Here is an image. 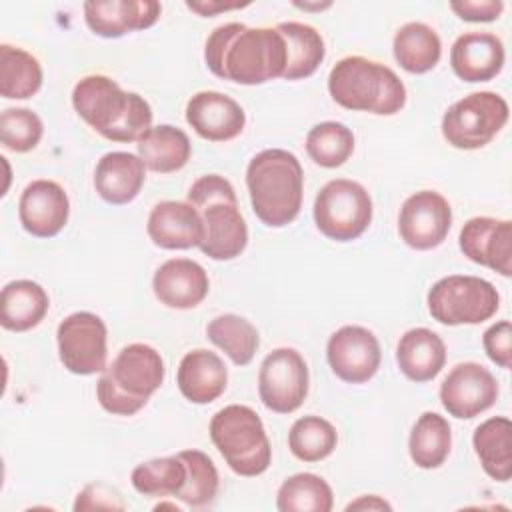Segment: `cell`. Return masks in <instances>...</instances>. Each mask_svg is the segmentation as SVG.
<instances>
[{
	"label": "cell",
	"mask_w": 512,
	"mask_h": 512,
	"mask_svg": "<svg viewBox=\"0 0 512 512\" xmlns=\"http://www.w3.org/2000/svg\"><path fill=\"white\" fill-rule=\"evenodd\" d=\"M204 60L210 72L236 84H264L282 78L286 70V42L276 28H250L228 22L206 38Z\"/></svg>",
	"instance_id": "6da1fadb"
},
{
	"label": "cell",
	"mask_w": 512,
	"mask_h": 512,
	"mask_svg": "<svg viewBox=\"0 0 512 512\" xmlns=\"http://www.w3.org/2000/svg\"><path fill=\"white\" fill-rule=\"evenodd\" d=\"M72 106L102 138L138 142L152 128V108L136 92H126L104 74H90L76 82Z\"/></svg>",
	"instance_id": "7a4b0ae2"
},
{
	"label": "cell",
	"mask_w": 512,
	"mask_h": 512,
	"mask_svg": "<svg viewBox=\"0 0 512 512\" xmlns=\"http://www.w3.org/2000/svg\"><path fill=\"white\" fill-rule=\"evenodd\" d=\"M246 186L252 210L262 224L282 228L300 214L304 172L292 152L282 148L258 152L248 162Z\"/></svg>",
	"instance_id": "3957f363"
},
{
	"label": "cell",
	"mask_w": 512,
	"mask_h": 512,
	"mask_svg": "<svg viewBox=\"0 0 512 512\" xmlns=\"http://www.w3.org/2000/svg\"><path fill=\"white\" fill-rule=\"evenodd\" d=\"M164 360L148 344L124 346L96 384L100 406L116 416H132L146 406L150 396L164 382Z\"/></svg>",
	"instance_id": "277c9868"
},
{
	"label": "cell",
	"mask_w": 512,
	"mask_h": 512,
	"mask_svg": "<svg viewBox=\"0 0 512 512\" xmlns=\"http://www.w3.org/2000/svg\"><path fill=\"white\" fill-rule=\"evenodd\" d=\"M328 92L342 108L380 116L396 114L406 104V88L396 72L364 56L338 60L328 74Z\"/></svg>",
	"instance_id": "5b68a950"
},
{
	"label": "cell",
	"mask_w": 512,
	"mask_h": 512,
	"mask_svg": "<svg viewBox=\"0 0 512 512\" xmlns=\"http://www.w3.org/2000/svg\"><path fill=\"white\" fill-rule=\"evenodd\" d=\"M188 202L200 212L204 240L198 246L212 260H232L248 244V226L238 208L234 186L220 174L200 176L188 190Z\"/></svg>",
	"instance_id": "8992f818"
},
{
	"label": "cell",
	"mask_w": 512,
	"mask_h": 512,
	"mask_svg": "<svg viewBox=\"0 0 512 512\" xmlns=\"http://www.w3.org/2000/svg\"><path fill=\"white\" fill-rule=\"evenodd\" d=\"M210 438L232 472L258 476L272 460L270 440L260 416L244 404H230L210 420Z\"/></svg>",
	"instance_id": "52a82bcc"
},
{
	"label": "cell",
	"mask_w": 512,
	"mask_h": 512,
	"mask_svg": "<svg viewBox=\"0 0 512 512\" xmlns=\"http://www.w3.org/2000/svg\"><path fill=\"white\" fill-rule=\"evenodd\" d=\"M500 306L498 290L480 276L452 274L428 290L430 316L446 326L480 324L490 320Z\"/></svg>",
	"instance_id": "ba28073f"
},
{
	"label": "cell",
	"mask_w": 512,
	"mask_h": 512,
	"mask_svg": "<svg viewBox=\"0 0 512 512\" xmlns=\"http://www.w3.org/2000/svg\"><path fill=\"white\" fill-rule=\"evenodd\" d=\"M314 222L330 240H356L372 222V198L368 190L354 180H330L316 194Z\"/></svg>",
	"instance_id": "9c48e42d"
},
{
	"label": "cell",
	"mask_w": 512,
	"mask_h": 512,
	"mask_svg": "<svg viewBox=\"0 0 512 512\" xmlns=\"http://www.w3.org/2000/svg\"><path fill=\"white\" fill-rule=\"evenodd\" d=\"M508 122V104L496 92H472L442 116V136L460 150L486 146Z\"/></svg>",
	"instance_id": "30bf717a"
},
{
	"label": "cell",
	"mask_w": 512,
	"mask_h": 512,
	"mask_svg": "<svg viewBox=\"0 0 512 512\" xmlns=\"http://www.w3.org/2000/svg\"><path fill=\"white\" fill-rule=\"evenodd\" d=\"M106 324L92 312H74L66 316L56 330L60 362L78 376H90L106 370L108 346Z\"/></svg>",
	"instance_id": "8fae6325"
},
{
	"label": "cell",
	"mask_w": 512,
	"mask_h": 512,
	"mask_svg": "<svg viewBox=\"0 0 512 512\" xmlns=\"http://www.w3.org/2000/svg\"><path fill=\"white\" fill-rule=\"evenodd\" d=\"M258 394L262 404L276 414H290L308 396V366L294 348H276L260 364Z\"/></svg>",
	"instance_id": "7c38bea8"
},
{
	"label": "cell",
	"mask_w": 512,
	"mask_h": 512,
	"mask_svg": "<svg viewBox=\"0 0 512 512\" xmlns=\"http://www.w3.org/2000/svg\"><path fill=\"white\" fill-rule=\"evenodd\" d=\"M452 226V208L436 190H420L408 196L398 214V232L406 246L432 250L440 246Z\"/></svg>",
	"instance_id": "4fadbf2b"
},
{
	"label": "cell",
	"mask_w": 512,
	"mask_h": 512,
	"mask_svg": "<svg viewBox=\"0 0 512 512\" xmlns=\"http://www.w3.org/2000/svg\"><path fill=\"white\" fill-rule=\"evenodd\" d=\"M326 358L340 380L364 384L378 372L382 352L374 332L364 326L348 324L328 338Z\"/></svg>",
	"instance_id": "5bb4252c"
},
{
	"label": "cell",
	"mask_w": 512,
	"mask_h": 512,
	"mask_svg": "<svg viewBox=\"0 0 512 512\" xmlns=\"http://www.w3.org/2000/svg\"><path fill=\"white\" fill-rule=\"evenodd\" d=\"M498 398L494 374L478 362L456 364L440 384V402L446 412L460 420H470L486 412Z\"/></svg>",
	"instance_id": "9a60e30c"
},
{
	"label": "cell",
	"mask_w": 512,
	"mask_h": 512,
	"mask_svg": "<svg viewBox=\"0 0 512 512\" xmlns=\"http://www.w3.org/2000/svg\"><path fill=\"white\" fill-rule=\"evenodd\" d=\"M464 256L480 266L510 276L512 274V222L490 216L470 218L458 238Z\"/></svg>",
	"instance_id": "2e32d148"
},
{
	"label": "cell",
	"mask_w": 512,
	"mask_h": 512,
	"mask_svg": "<svg viewBox=\"0 0 512 512\" xmlns=\"http://www.w3.org/2000/svg\"><path fill=\"white\" fill-rule=\"evenodd\" d=\"M70 202L64 188L54 180L30 182L18 200L22 228L36 238L56 236L68 222Z\"/></svg>",
	"instance_id": "e0dca14e"
},
{
	"label": "cell",
	"mask_w": 512,
	"mask_h": 512,
	"mask_svg": "<svg viewBox=\"0 0 512 512\" xmlns=\"http://www.w3.org/2000/svg\"><path fill=\"white\" fill-rule=\"evenodd\" d=\"M162 4L156 0H88L84 2V20L88 28L102 38H120L134 30H146L156 24Z\"/></svg>",
	"instance_id": "ac0fdd59"
},
{
	"label": "cell",
	"mask_w": 512,
	"mask_h": 512,
	"mask_svg": "<svg viewBox=\"0 0 512 512\" xmlns=\"http://www.w3.org/2000/svg\"><path fill=\"white\" fill-rule=\"evenodd\" d=\"M186 122L200 138L210 142H226L242 134L246 114L234 98L222 92L202 90L188 100Z\"/></svg>",
	"instance_id": "d6986e66"
},
{
	"label": "cell",
	"mask_w": 512,
	"mask_h": 512,
	"mask_svg": "<svg viewBox=\"0 0 512 512\" xmlns=\"http://www.w3.org/2000/svg\"><path fill=\"white\" fill-rule=\"evenodd\" d=\"M150 240L166 250H186L200 246L204 240V222L190 202H158L146 224Z\"/></svg>",
	"instance_id": "ffe728a7"
},
{
	"label": "cell",
	"mask_w": 512,
	"mask_h": 512,
	"mask_svg": "<svg viewBox=\"0 0 512 512\" xmlns=\"http://www.w3.org/2000/svg\"><path fill=\"white\" fill-rule=\"evenodd\" d=\"M152 290L156 298L176 310H188L198 306L210 290L206 270L188 258H172L158 266L152 278Z\"/></svg>",
	"instance_id": "44dd1931"
},
{
	"label": "cell",
	"mask_w": 512,
	"mask_h": 512,
	"mask_svg": "<svg viewBox=\"0 0 512 512\" xmlns=\"http://www.w3.org/2000/svg\"><path fill=\"white\" fill-rule=\"evenodd\" d=\"M450 64L464 82H488L504 66V44L492 32H466L454 40Z\"/></svg>",
	"instance_id": "7402d4cb"
},
{
	"label": "cell",
	"mask_w": 512,
	"mask_h": 512,
	"mask_svg": "<svg viewBox=\"0 0 512 512\" xmlns=\"http://www.w3.org/2000/svg\"><path fill=\"white\" fill-rule=\"evenodd\" d=\"M176 384L192 404H210L220 398L228 384V370L216 352L196 348L178 364Z\"/></svg>",
	"instance_id": "603a6c76"
},
{
	"label": "cell",
	"mask_w": 512,
	"mask_h": 512,
	"mask_svg": "<svg viewBox=\"0 0 512 512\" xmlns=\"http://www.w3.org/2000/svg\"><path fill=\"white\" fill-rule=\"evenodd\" d=\"M144 162L140 156L130 152H108L104 154L94 170V188L98 196L108 204L132 202L144 186Z\"/></svg>",
	"instance_id": "cb8c5ba5"
},
{
	"label": "cell",
	"mask_w": 512,
	"mask_h": 512,
	"mask_svg": "<svg viewBox=\"0 0 512 512\" xmlns=\"http://www.w3.org/2000/svg\"><path fill=\"white\" fill-rule=\"evenodd\" d=\"M396 362L408 380L428 382L446 364L444 340L428 328H410L398 340Z\"/></svg>",
	"instance_id": "d4e9b609"
},
{
	"label": "cell",
	"mask_w": 512,
	"mask_h": 512,
	"mask_svg": "<svg viewBox=\"0 0 512 512\" xmlns=\"http://www.w3.org/2000/svg\"><path fill=\"white\" fill-rule=\"evenodd\" d=\"M48 306V294L38 282L12 280L2 288L0 324L12 332L32 330L44 320Z\"/></svg>",
	"instance_id": "484cf974"
},
{
	"label": "cell",
	"mask_w": 512,
	"mask_h": 512,
	"mask_svg": "<svg viewBox=\"0 0 512 512\" xmlns=\"http://www.w3.org/2000/svg\"><path fill=\"white\" fill-rule=\"evenodd\" d=\"M136 146L144 166L158 174H170L184 168L192 154V144L186 132L170 124L150 128Z\"/></svg>",
	"instance_id": "4316f807"
},
{
	"label": "cell",
	"mask_w": 512,
	"mask_h": 512,
	"mask_svg": "<svg viewBox=\"0 0 512 512\" xmlns=\"http://www.w3.org/2000/svg\"><path fill=\"white\" fill-rule=\"evenodd\" d=\"M476 456L484 472L506 482L512 476V422L506 416H494L484 420L472 436Z\"/></svg>",
	"instance_id": "83f0119b"
},
{
	"label": "cell",
	"mask_w": 512,
	"mask_h": 512,
	"mask_svg": "<svg viewBox=\"0 0 512 512\" xmlns=\"http://www.w3.org/2000/svg\"><path fill=\"white\" fill-rule=\"evenodd\" d=\"M396 62L410 74L432 70L442 56V42L436 30L424 22H408L398 28L392 42Z\"/></svg>",
	"instance_id": "f1b7e54d"
},
{
	"label": "cell",
	"mask_w": 512,
	"mask_h": 512,
	"mask_svg": "<svg viewBox=\"0 0 512 512\" xmlns=\"http://www.w3.org/2000/svg\"><path fill=\"white\" fill-rule=\"evenodd\" d=\"M276 30L286 42V80H300L312 76L326 56L320 32L302 22H280Z\"/></svg>",
	"instance_id": "f546056e"
},
{
	"label": "cell",
	"mask_w": 512,
	"mask_h": 512,
	"mask_svg": "<svg viewBox=\"0 0 512 512\" xmlns=\"http://www.w3.org/2000/svg\"><path fill=\"white\" fill-rule=\"evenodd\" d=\"M452 448L450 424L438 412H424L412 426L408 452L418 468L432 470L444 464Z\"/></svg>",
	"instance_id": "4dcf8cb0"
},
{
	"label": "cell",
	"mask_w": 512,
	"mask_h": 512,
	"mask_svg": "<svg viewBox=\"0 0 512 512\" xmlns=\"http://www.w3.org/2000/svg\"><path fill=\"white\" fill-rule=\"evenodd\" d=\"M42 86V66L30 52L2 44L0 46V92L8 100H26Z\"/></svg>",
	"instance_id": "1f68e13d"
},
{
	"label": "cell",
	"mask_w": 512,
	"mask_h": 512,
	"mask_svg": "<svg viewBox=\"0 0 512 512\" xmlns=\"http://www.w3.org/2000/svg\"><path fill=\"white\" fill-rule=\"evenodd\" d=\"M208 340L218 346L236 366H246L252 362L260 336L258 330L238 314H220L206 326Z\"/></svg>",
	"instance_id": "d6a6232c"
},
{
	"label": "cell",
	"mask_w": 512,
	"mask_h": 512,
	"mask_svg": "<svg viewBox=\"0 0 512 512\" xmlns=\"http://www.w3.org/2000/svg\"><path fill=\"white\" fill-rule=\"evenodd\" d=\"M280 512H330L334 506L332 488L316 474L300 472L282 482L276 496Z\"/></svg>",
	"instance_id": "836d02e7"
},
{
	"label": "cell",
	"mask_w": 512,
	"mask_h": 512,
	"mask_svg": "<svg viewBox=\"0 0 512 512\" xmlns=\"http://www.w3.org/2000/svg\"><path fill=\"white\" fill-rule=\"evenodd\" d=\"M338 444L336 428L320 416L298 418L288 432V448L302 462H320L328 458Z\"/></svg>",
	"instance_id": "e575fe53"
},
{
	"label": "cell",
	"mask_w": 512,
	"mask_h": 512,
	"mask_svg": "<svg viewBox=\"0 0 512 512\" xmlns=\"http://www.w3.org/2000/svg\"><path fill=\"white\" fill-rule=\"evenodd\" d=\"M306 152L318 166L338 168L354 152V134L342 122H320L306 134Z\"/></svg>",
	"instance_id": "d590c367"
},
{
	"label": "cell",
	"mask_w": 512,
	"mask_h": 512,
	"mask_svg": "<svg viewBox=\"0 0 512 512\" xmlns=\"http://www.w3.org/2000/svg\"><path fill=\"white\" fill-rule=\"evenodd\" d=\"M130 480L136 492L144 496H176L186 484V464L178 454L152 458L138 464Z\"/></svg>",
	"instance_id": "8d00e7d4"
},
{
	"label": "cell",
	"mask_w": 512,
	"mask_h": 512,
	"mask_svg": "<svg viewBox=\"0 0 512 512\" xmlns=\"http://www.w3.org/2000/svg\"><path fill=\"white\" fill-rule=\"evenodd\" d=\"M178 456L186 464V484L174 498L188 506L210 504L218 492V470L214 462L200 450H182Z\"/></svg>",
	"instance_id": "74e56055"
},
{
	"label": "cell",
	"mask_w": 512,
	"mask_h": 512,
	"mask_svg": "<svg viewBox=\"0 0 512 512\" xmlns=\"http://www.w3.org/2000/svg\"><path fill=\"white\" fill-rule=\"evenodd\" d=\"M44 126L28 108H6L0 116V140L12 152H28L38 146Z\"/></svg>",
	"instance_id": "f35d334b"
},
{
	"label": "cell",
	"mask_w": 512,
	"mask_h": 512,
	"mask_svg": "<svg viewBox=\"0 0 512 512\" xmlns=\"http://www.w3.org/2000/svg\"><path fill=\"white\" fill-rule=\"evenodd\" d=\"M510 338H512V330H510V322L508 320H500L496 324H492L482 338L486 356L498 364L500 368H510L512 366V346H510Z\"/></svg>",
	"instance_id": "ab89813d"
},
{
	"label": "cell",
	"mask_w": 512,
	"mask_h": 512,
	"mask_svg": "<svg viewBox=\"0 0 512 512\" xmlns=\"http://www.w3.org/2000/svg\"><path fill=\"white\" fill-rule=\"evenodd\" d=\"M452 12L466 22H492L496 20L502 10V0H454L450 2Z\"/></svg>",
	"instance_id": "60d3db41"
},
{
	"label": "cell",
	"mask_w": 512,
	"mask_h": 512,
	"mask_svg": "<svg viewBox=\"0 0 512 512\" xmlns=\"http://www.w3.org/2000/svg\"><path fill=\"white\" fill-rule=\"evenodd\" d=\"M186 6L194 12H198L200 16H212L216 12H226V10H234V8H242V6H248V2L240 4V2H234V4H226V2H186Z\"/></svg>",
	"instance_id": "b9f144b4"
},
{
	"label": "cell",
	"mask_w": 512,
	"mask_h": 512,
	"mask_svg": "<svg viewBox=\"0 0 512 512\" xmlns=\"http://www.w3.org/2000/svg\"><path fill=\"white\" fill-rule=\"evenodd\" d=\"M392 510V506L386 502V500H382L380 496H362V498H358V500H354V502H350L348 506H346V510Z\"/></svg>",
	"instance_id": "7bdbcfd3"
},
{
	"label": "cell",
	"mask_w": 512,
	"mask_h": 512,
	"mask_svg": "<svg viewBox=\"0 0 512 512\" xmlns=\"http://www.w3.org/2000/svg\"><path fill=\"white\" fill-rule=\"evenodd\" d=\"M296 6L304 8V10H322V8H328L330 2H324V4H300V2H296Z\"/></svg>",
	"instance_id": "ee69618b"
}]
</instances>
